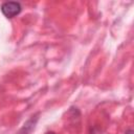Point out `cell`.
Instances as JSON below:
<instances>
[{
  "label": "cell",
  "instance_id": "cell-3",
  "mask_svg": "<svg viewBox=\"0 0 134 134\" xmlns=\"http://www.w3.org/2000/svg\"><path fill=\"white\" fill-rule=\"evenodd\" d=\"M46 134H55V133H54V132H47Z\"/></svg>",
  "mask_w": 134,
  "mask_h": 134
},
{
  "label": "cell",
  "instance_id": "cell-2",
  "mask_svg": "<svg viewBox=\"0 0 134 134\" xmlns=\"http://www.w3.org/2000/svg\"><path fill=\"white\" fill-rule=\"evenodd\" d=\"M125 134H134V132H133V130L129 129V130H127V131H126V133H125Z\"/></svg>",
  "mask_w": 134,
  "mask_h": 134
},
{
  "label": "cell",
  "instance_id": "cell-1",
  "mask_svg": "<svg viewBox=\"0 0 134 134\" xmlns=\"http://www.w3.org/2000/svg\"><path fill=\"white\" fill-rule=\"evenodd\" d=\"M21 9H22L21 4L16 1H7V2L2 3V5H1V12L7 18L16 17L17 15L20 14Z\"/></svg>",
  "mask_w": 134,
  "mask_h": 134
}]
</instances>
